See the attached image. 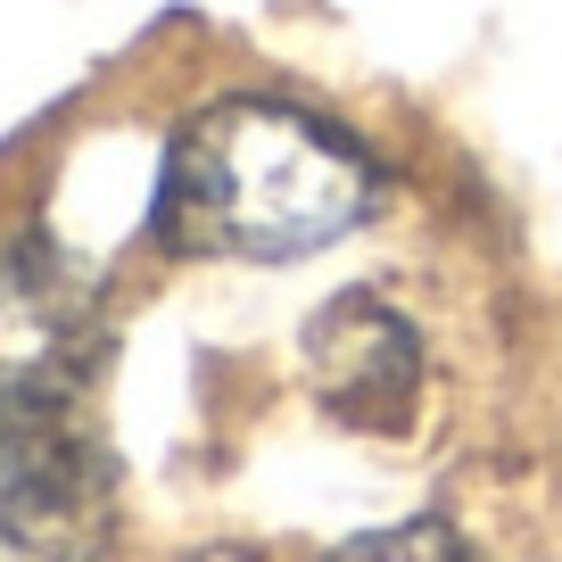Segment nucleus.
Listing matches in <instances>:
<instances>
[{
	"label": "nucleus",
	"instance_id": "nucleus-5",
	"mask_svg": "<svg viewBox=\"0 0 562 562\" xmlns=\"http://www.w3.org/2000/svg\"><path fill=\"white\" fill-rule=\"evenodd\" d=\"M331 562H472V554H463V538L439 521V513H414V521H389V529L348 538Z\"/></svg>",
	"mask_w": 562,
	"mask_h": 562
},
{
	"label": "nucleus",
	"instance_id": "nucleus-3",
	"mask_svg": "<svg viewBox=\"0 0 562 562\" xmlns=\"http://www.w3.org/2000/svg\"><path fill=\"white\" fill-rule=\"evenodd\" d=\"M100 348L91 281L42 240H0V405L58 414Z\"/></svg>",
	"mask_w": 562,
	"mask_h": 562
},
{
	"label": "nucleus",
	"instance_id": "nucleus-6",
	"mask_svg": "<svg viewBox=\"0 0 562 562\" xmlns=\"http://www.w3.org/2000/svg\"><path fill=\"white\" fill-rule=\"evenodd\" d=\"M191 562H257V554H232V546H215V554H191Z\"/></svg>",
	"mask_w": 562,
	"mask_h": 562
},
{
	"label": "nucleus",
	"instance_id": "nucleus-2",
	"mask_svg": "<svg viewBox=\"0 0 562 562\" xmlns=\"http://www.w3.org/2000/svg\"><path fill=\"white\" fill-rule=\"evenodd\" d=\"M116 538V472L58 414L0 405V562H100Z\"/></svg>",
	"mask_w": 562,
	"mask_h": 562
},
{
	"label": "nucleus",
	"instance_id": "nucleus-4",
	"mask_svg": "<svg viewBox=\"0 0 562 562\" xmlns=\"http://www.w3.org/2000/svg\"><path fill=\"white\" fill-rule=\"evenodd\" d=\"M306 389L348 430H405L422 397V331L372 290H339L306 323Z\"/></svg>",
	"mask_w": 562,
	"mask_h": 562
},
{
	"label": "nucleus",
	"instance_id": "nucleus-1",
	"mask_svg": "<svg viewBox=\"0 0 562 562\" xmlns=\"http://www.w3.org/2000/svg\"><path fill=\"white\" fill-rule=\"evenodd\" d=\"M381 207V166L290 100H215L166 149L158 232L182 257L290 265Z\"/></svg>",
	"mask_w": 562,
	"mask_h": 562
}]
</instances>
